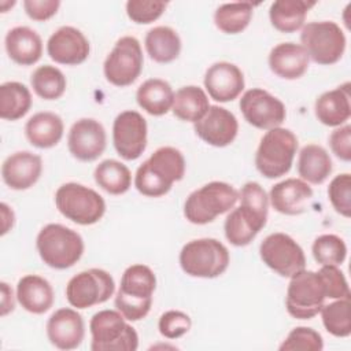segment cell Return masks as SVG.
I'll use <instances>...</instances> for the list:
<instances>
[{"label":"cell","mask_w":351,"mask_h":351,"mask_svg":"<svg viewBox=\"0 0 351 351\" xmlns=\"http://www.w3.org/2000/svg\"><path fill=\"white\" fill-rule=\"evenodd\" d=\"M239 199L240 206L228 214L223 232L232 245L245 247L267 222L269 196L259 182L248 181L241 186Z\"/></svg>","instance_id":"1"},{"label":"cell","mask_w":351,"mask_h":351,"mask_svg":"<svg viewBox=\"0 0 351 351\" xmlns=\"http://www.w3.org/2000/svg\"><path fill=\"white\" fill-rule=\"evenodd\" d=\"M185 166V158L180 149L160 147L138 166L134 176V186L148 197L165 196L174 182L184 178Z\"/></svg>","instance_id":"2"},{"label":"cell","mask_w":351,"mask_h":351,"mask_svg":"<svg viewBox=\"0 0 351 351\" xmlns=\"http://www.w3.org/2000/svg\"><path fill=\"white\" fill-rule=\"evenodd\" d=\"M156 289L154 270L143 263L125 269L119 289L115 295V308L129 321L136 322L145 318L152 306V295Z\"/></svg>","instance_id":"3"},{"label":"cell","mask_w":351,"mask_h":351,"mask_svg":"<svg viewBox=\"0 0 351 351\" xmlns=\"http://www.w3.org/2000/svg\"><path fill=\"white\" fill-rule=\"evenodd\" d=\"M36 247L41 261L56 270L74 266L85 250L81 234L62 223H48L41 228L36 239Z\"/></svg>","instance_id":"4"},{"label":"cell","mask_w":351,"mask_h":351,"mask_svg":"<svg viewBox=\"0 0 351 351\" xmlns=\"http://www.w3.org/2000/svg\"><path fill=\"white\" fill-rule=\"evenodd\" d=\"M239 200V191L223 181H211L191 192L184 203V217L193 225L213 222L234 208Z\"/></svg>","instance_id":"5"},{"label":"cell","mask_w":351,"mask_h":351,"mask_svg":"<svg viewBox=\"0 0 351 351\" xmlns=\"http://www.w3.org/2000/svg\"><path fill=\"white\" fill-rule=\"evenodd\" d=\"M298 145V137L292 130L281 126L267 130L256 148V170L269 180L285 176L292 167Z\"/></svg>","instance_id":"6"},{"label":"cell","mask_w":351,"mask_h":351,"mask_svg":"<svg viewBox=\"0 0 351 351\" xmlns=\"http://www.w3.org/2000/svg\"><path fill=\"white\" fill-rule=\"evenodd\" d=\"M178 259L185 274L196 278H215L226 271L230 255L219 240L203 237L188 241L181 248Z\"/></svg>","instance_id":"7"},{"label":"cell","mask_w":351,"mask_h":351,"mask_svg":"<svg viewBox=\"0 0 351 351\" xmlns=\"http://www.w3.org/2000/svg\"><path fill=\"white\" fill-rule=\"evenodd\" d=\"M92 351H136L138 335L118 310H100L90 318Z\"/></svg>","instance_id":"8"},{"label":"cell","mask_w":351,"mask_h":351,"mask_svg":"<svg viewBox=\"0 0 351 351\" xmlns=\"http://www.w3.org/2000/svg\"><path fill=\"white\" fill-rule=\"evenodd\" d=\"M58 211L82 226L99 222L106 213V202L95 189L78 182H66L55 192Z\"/></svg>","instance_id":"9"},{"label":"cell","mask_w":351,"mask_h":351,"mask_svg":"<svg viewBox=\"0 0 351 351\" xmlns=\"http://www.w3.org/2000/svg\"><path fill=\"white\" fill-rule=\"evenodd\" d=\"M300 43L308 59L321 66H330L343 58L347 40L336 22L318 21L302 27Z\"/></svg>","instance_id":"10"},{"label":"cell","mask_w":351,"mask_h":351,"mask_svg":"<svg viewBox=\"0 0 351 351\" xmlns=\"http://www.w3.org/2000/svg\"><path fill=\"white\" fill-rule=\"evenodd\" d=\"M326 291L318 271L302 270L291 277L287 288L285 307L296 319H311L325 304Z\"/></svg>","instance_id":"11"},{"label":"cell","mask_w":351,"mask_h":351,"mask_svg":"<svg viewBox=\"0 0 351 351\" xmlns=\"http://www.w3.org/2000/svg\"><path fill=\"white\" fill-rule=\"evenodd\" d=\"M144 64L140 41L133 36L121 37L107 55L103 73L106 80L114 86H129L141 74Z\"/></svg>","instance_id":"12"},{"label":"cell","mask_w":351,"mask_h":351,"mask_svg":"<svg viewBox=\"0 0 351 351\" xmlns=\"http://www.w3.org/2000/svg\"><path fill=\"white\" fill-rule=\"evenodd\" d=\"M115 292L112 276L92 267L73 276L66 285V299L71 307L84 310L107 302Z\"/></svg>","instance_id":"13"},{"label":"cell","mask_w":351,"mask_h":351,"mask_svg":"<svg viewBox=\"0 0 351 351\" xmlns=\"http://www.w3.org/2000/svg\"><path fill=\"white\" fill-rule=\"evenodd\" d=\"M259 255L263 263L281 277L291 278L306 269L303 248L282 232L266 236L259 245Z\"/></svg>","instance_id":"14"},{"label":"cell","mask_w":351,"mask_h":351,"mask_svg":"<svg viewBox=\"0 0 351 351\" xmlns=\"http://www.w3.org/2000/svg\"><path fill=\"white\" fill-rule=\"evenodd\" d=\"M239 107L244 119L251 126L261 130L278 128L287 118L284 103L261 88H252L244 92Z\"/></svg>","instance_id":"15"},{"label":"cell","mask_w":351,"mask_h":351,"mask_svg":"<svg viewBox=\"0 0 351 351\" xmlns=\"http://www.w3.org/2000/svg\"><path fill=\"white\" fill-rule=\"evenodd\" d=\"M147 121L140 112L126 110L118 114L114 119L112 144L122 159H138L147 148Z\"/></svg>","instance_id":"16"},{"label":"cell","mask_w":351,"mask_h":351,"mask_svg":"<svg viewBox=\"0 0 351 351\" xmlns=\"http://www.w3.org/2000/svg\"><path fill=\"white\" fill-rule=\"evenodd\" d=\"M107 145L104 126L93 118L75 121L67 134L70 154L81 162H93L103 155Z\"/></svg>","instance_id":"17"},{"label":"cell","mask_w":351,"mask_h":351,"mask_svg":"<svg viewBox=\"0 0 351 351\" xmlns=\"http://www.w3.org/2000/svg\"><path fill=\"white\" fill-rule=\"evenodd\" d=\"M193 130L206 144L222 148L232 144L237 137L239 121L228 108L210 106L204 117L193 123Z\"/></svg>","instance_id":"18"},{"label":"cell","mask_w":351,"mask_h":351,"mask_svg":"<svg viewBox=\"0 0 351 351\" xmlns=\"http://www.w3.org/2000/svg\"><path fill=\"white\" fill-rule=\"evenodd\" d=\"M47 52L55 63L77 66L88 59L90 44L85 34L77 27L62 26L48 38Z\"/></svg>","instance_id":"19"},{"label":"cell","mask_w":351,"mask_h":351,"mask_svg":"<svg viewBox=\"0 0 351 351\" xmlns=\"http://www.w3.org/2000/svg\"><path fill=\"white\" fill-rule=\"evenodd\" d=\"M204 88L208 96L219 103H228L237 99L244 90V74L230 62H217L211 64L204 74Z\"/></svg>","instance_id":"20"},{"label":"cell","mask_w":351,"mask_h":351,"mask_svg":"<svg viewBox=\"0 0 351 351\" xmlns=\"http://www.w3.org/2000/svg\"><path fill=\"white\" fill-rule=\"evenodd\" d=\"M45 329L49 343L59 350H74L85 337L84 318L71 307H62L52 313Z\"/></svg>","instance_id":"21"},{"label":"cell","mask_w":351,"mask_h":351,"mask_svg":"<svg viewBox=\"0 0 351 351\" xmlns=\"http://www.w3.org/2000/svg\"><path fill=\"white\" fill-rule=\"evenodd\" d=\"M43 173V159L30 151H18L7 156L1 165L4 184L14 191L32 188Z\"/></svg>","instance_id":"22"},{"label":"cell","mask_w":351,"mask_h":351,"mask_svg":"<svg viewBox=\"0 0 351 351\" xmlns=\"http://www.w3.org/2000/svg\"><path fill=\"white\" fill-rule=\"evenodd\" d=\"M313 200L311 186L302 178H287L274 184L269 193L271 207L284 215L304 213Z\"/></svg>","instance_id":"23"},{"label":"cell","mask_w":351,"mask_h":351,"mask_svg":"<svg viewBox=\"0 0 351 351\" xmlns=\"http://www.w3.org/2000/svg\"><path fill=\"white\" fill-rule=\"evenodd\" d=\"M270 70L282 80H298L304 75L308 69V55L300 44L280 43L271 48L269 53Z\"/></svg>","instance_id":"24"},{"label":"cell","mask_w":351,"mask_h":351,"mask_svg":"<svg viewBox=\"0 0 351 351\" xmlns=\"http://www.w3.org/2000/svg\"><path fill=\"white\" fill-rule=\"evenodd\" d=\"M4 47L8 58L21 66H32L41 59L43 40L29 26H15L7 32Z\"/></svg>","instance_id":"25"},{"label":"cell","mask_w":351,"mask_h":351,"mask_svg":"<svg viewBox=\"0 0 351 351\" xmlns=\"http://www.w3.org/2000/svg\"><path fill=\"white\" fill-rule=\"evenodd\" d=\"M315 118L325 126L339 128L351 117L350 82L324 92L314 104Z\"/></svg>","instance_id":"26"},{"label":"cell","mask_w":351,"mask_h":351,"mask_svg":"<svg viewBox=\"0 0 351 351\" xmlns=\"http://www.w3.org/2000/svg\"><path fill=\"white\" fill-rule=\"evenodd\" d=\"M16 300L32 314L47 313L55 302V292L51 282L37 274H26L16 284Z\"/></svg>","instance_id":"27"},{"label":"cell","mask_w":351,"mask_h":351,"mask_svg":"<svg viewBox=\"0 0 351 351\" xmlns=\"http://www.w3.org/2000/svg\"><path fill=\"white\" fill-rule=\"evenodd\" d=\"M64 125L62 118L51 111H41L30 117L25 125V136L29 143L40 149H48L59 144Z\"/></svg>","instance_id":"28"},{"label":"cell","mask_w":351,"mask_h":351,"mask_svg":"<svg viewBox=\"0 0 351 351\" xmlns=\"http://www.w3.org/2000/svg\"><path fill=\"white\" fill-rule=\"evenodd\" d=\"M315 4L313 0H277L269 8L270 23L281 33H295L304 26L306 16Z\"/></svg>","instance_id":"29"},{"label":"cell","mask_w":351,"mask_h":351,"mask_svg":"<svg viewBox=\"0 0 351 351\" xmlns=\"http://www.w3.org/2000/svg\"><path fill=\"white\" fill-rule=\"evenodd\" d=\"M136 101L147 114L162 117L171 110L174 92L167 81L162 78H149L137 88Z\"/></svg>","instance_id":"30"},{"label":"cell","mask_w":351,"mask_h":351,"mask_svg":"<svg viewBox=\"0 0 351 351\" xmlns=\"http://www.w3.org/2000/svg\"><path fill=\"white\" fill-rule=\"evenodd\" d=\"M333 163L328 151L318 144L304 145L298 158V173L307 184H324L330 176Z\"/></svg>","instance_id":"31"},{"label":"cell","mask_w":351,"mask_h":351,"mask_svg":"<svg viewBox=\"0 0 351 351\" xmlns=\"http://www.w3.org/2000/svg\"><path fill=\"white\" fill-rule=\"evenodd\" d=\"M148 56L156 63H171L180 56L181 38L170 26H155L149 29L144 38Z\"/></svg>","instance_id":"32"},{"label":"cell","mask_w":351,"mask_h":351,"mask_svg":"<svg viewBox=\"0 0 351 351\" xmlns=\"http://www.w3.org/2000/svg\"><path fill=\"white\" fill-rule=\"evenodd\" d=\"M210 108L207 93L196 85H186L174 93L171 111L184 122H197Z\"/></svg>","instance_id":"33"},{"label":"cell","mask_w":351,"mask_h":351,"mask_svg":"<svg viewBox=\"0 0 351 351\" xmlns=\"http://www.w3.org/2000/svg\"><path fill=\"white\" fill-rule=\"evenodd\" d=\"M32 107V93L26 85L18 81H8L0 85V118L18 121Z\"/></svg>","instance_id":"34"},{"label":"cell","mask_w":351,"mask_h":351,"mask_svg":"<svg viewBox=\"0 0 351 351\" xmlns=\"http://www.w3.org/2000/svg\"><path fill=\"white\" fill-rule=\"evenodd\" d=\"M95 182L110 195H123L132 186V173L126 165L115 159L100 162L93 171Z\"/></svg>","instance_id":"35"},{"label":"cell","mask_w":351,"mask_h":351,"mask_svg":"<svg viewBox=\"0 0 351 351\" xmlns=\"http://www.w3.org/2000/svg\"><path fill=\"white\" fill-rule=\"evenodd\" d=\"M252 3H225L214 12V23L225 34H239L247 29L251 22L254 7Z\"/></svg>","instance_id":"36"},{"label":"cell","mask_w":351,"mask_h":351,"mask_svg":"<svg viewBox=\"0 0 351 351\" xmlns=\"http://www.w3.org/2000/svg\"><path fill=\"white\" fill-rule=\"evenodd\" d=\"M30 85L38 97L44 100H56L66 92L67 81L62 70L51 64H44L33 71Z\"/></svg>","instance_id":"37"},{"label":"cell","mask_w":351,"mask_h":351,"mask_svg":"<svg viewBox=\"0 0 351 351\" xmlns=\"http://www.w3.org/2000/svg\"><path fill=\"white\" fill-rule=\"evenodd\" d=\"M322 324L328 333L335 337H348L351 335V302L350 298L333 299L324 304L321 311Z\"/></svg>","instance_id":"38"},{"label":"cell","mask_w":351,"mask_h":351,"mask_svg":"<svg viewBox=\"0 0 351 351\" xmlns=\"http://www.w3.org/2000/svg\"><path fill=\"white\" fill-rule=\"evenodd\" d=\"M311 252L321 266H339L347 258V245L340 236L326 233L314 240Z\"/></svg>","instance_id":"39"},{"label":"cell","mask_w":351,"mask_h":351,"mask_svg":"<svg viewBox=\"0 0 351 351\" xmlns=\"http://www.w3.org/2000/svg\"><path fill=\"white\" fill-rule=\"evenodd\" d=\"M324 348L322 336L313 328L296 326L293 328L285 340L280 344V351H321Z\"/></svg>","instance_id":"40"},{"label":"cell","mask_w":351,"mask_h":351,"mask_svg":"<svg viewBox=\"0 0 351 351\" xmlns=\"http://www.w3.org/2000/svg\"><path fill=\"white\" fill-rule=\"evenodd\" d=\"M328 197L336 213L346 218L351 217V176L348 173H341L329 182Z\"/></svg>","instance_id":"41"},{"label":"cell","mask_w":351,"mask_h":351,"mask_svg":"<svg viewBox=\"0 0 351 351\" xmlns=\"http://www.w3.org/2000/svg\"><path fill=\"white\" fill-rule=\"evenodd\" d=\"M166 7L167 3L159 0H129L126 3V15L137 25H148L159 19Z\"/></svg>","instance_id":"42"},{"label":"cell","mask_w":351,"mask_h":351,"mask_svg":"<svg viewBox=\"0 0 351 351\" xmlns=\"http://www.w3.org/2000/svg\"><path fill=\"white\" fill-rule=\"evenodd\" d=\"M192 319L191 317L180 310H169L165 311L158 322L159 333L170 340L182 337L191 330Z\"/></svg>","instance_id":"43"},{"label":"cell","mask_w":351,"mask_h":351,"mask_svg":"<svg viewBox=\"0 0 351 351\" xmlns=\"http://www.w3.org/2000/svg\"><path fill=\"white\" fill-rule=\"evenodd\" d=\"M329 299L350 298V287L344 273L337 266H321L318 270Z\"/></svg>","instance_id":"44"},{"label":"cell","mask_w":351,"mask_h":351,"mask_svg":"<svg viewBox=\"0 0 351 351\" xmlns=\"http://www.w3.org/2000/svg\"><path fill=\"white\" fill-rule=\"evenodd\" d=\"M329 147L340 160H351V126L348 123L336 128L330 133Z\"/></svg>","instance_id":"45"},{"label":"cell","mask_w":351,"mask_h":351,"mask_svg":"<svg viewBox=\"0 0 351 351\" xmlns=\"http://www.w3.org/2000/svg\"><path fill=\"white\" fill-rule=\"evenodd\" d=\"M60 7L59 0H25L23 8L26 15L37 22H45L56 15Z\"/></svg>","instance_id":"46"},{"label":"cell","mask_w":351,"mask_h":351,"mask_svg":"<svg viewBox=\"0 0 351 351\" xmlns=\"http://www.w3.org/2000/svg\"><path fill=\"white\" fill-rule=\"evenodd\" d=\"M0 285H1V315L4 317L8 313L14 311L15 300H14L12 288L5 281H1Z\"/></svg>","instance_id":"47"},{"label":"cell","mask_w":351,"mask_h":351,"mask_svg":"<svg viewBox=\"0 0 351 351\" xmlns=\"http://www.w3.org/2000/svg\"><path fill=\"white\" fill-rule=\"evenodd\" d=\"M0 208H1V218H3V221H1V236H4L5 233H8L12 229L14 222H15V214L7 203H1Z\"/></svg>","instance_id":"48"},{"label":"cell","mask_w":351,"mask_h":351,"mask_svg":"<svg viewBox=\"0 0 351 351\" xmlns=\"http://www.w3.org/2000/svg\"><path fill=\"white\" fill-rule=\"evenodd\" d=\"M15 5V1H4L1 0L0 1V7H1V12H7V7H14Z\"/></svg>","instance_id":"49"}]
</instances>
